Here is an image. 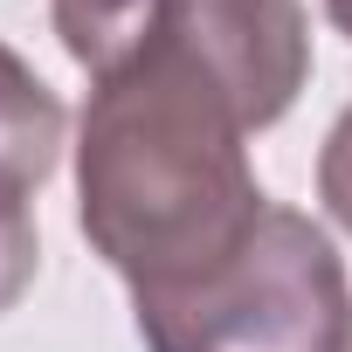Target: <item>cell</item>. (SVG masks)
Wrapping results in <instances>:
<instances>
[{"instance_id":"277c9868","label":"cell","mask_w":352,"mask_h":352,"mask_svg":"<svg viewBox=\"0 0 352 352\" xmlns=\"http://www.w3.org/2000/svg\"><path fill=\"white\" fill-rule=\"evenodd\" d=\"M63 97L0 42V214H28V201L63 159Z\"/></svg>"},{"instance_id":"6da1fadb","label":"cell","mask_w":352,"mask_h":352,"mask_svg":"<svg viewBox=\"0 0 352 352\" xmlns=\"http://www.w3.org/2000/svg\"><path fill=\"white\" fill-rule=\"evenodd\" d=\"M263 208L249 124L173 35L97 76L76 131V221L131 297L235 263Z\"/></svg>"},{"instance_id":"ba28073f","label":"cell","mask_w":352,"mask_h":352,"mask_svg":"<svg viewBox=\"0 0 352 352\" xmlns=\"http://www.w3.org/2000/svg\"><path fill=\"white\" fill-rule=\"evenodd\" d=\"M324 14H331L338 35H352V0H324Z\"/></svg>"},{"instance_id":"9c48e42d","label":"cell","mask_w":352,"mask_h":352,"mask_svg":"<svg viewBox=\"0 0 352 352\" xmlns=\"http://www.w3.org/2000/svg\"><path fill=\"white\" fill-rule=\"evenodd\" d=\"M345 352H352V324H345Z\"/></svg>"},{"instance_id":"3957f363","label":"cell","mask_w":352,"mask_h":352,"mask_svg":"<svg viewBox=\"0 0 352 352\" xmlns=\"http://www.w3.org/2000/svg\"><path fill=\"white\" fill-rule=\"evenodd\" d=\"M159 35H173L235 104L249 131L276 124L311 76L304 0H166Z\"/></svg>"},{"instance_id":"8992f818","label":"cell","mask_w":352,"mask_h":352,"mask_svg":"<svg viewBox=\"0 0 352 352\" xmlns=\"http://www.w3.org/2000/svg\"><path fill=\"white\" fill-rule=\"evenodd\" d=\"M318 201H324L331 221L352 235V104H345L338 124L324 131V152H318Z\"/></svg>"},{"instance_id":"5b68a950","label":"cell","mask_w":352,"mask_h":352,"mask_svg":"<svg viewBox=\"0 0 352 352\" xmlns=\"http://www.w3.org/2000/svg\"><path fill=\"white\" fill-rule=\"evenodd\" d=\"M49 8H56L63 49L90 69V83L131 63L166 21V0H49Z\"/></svg>"},{"instance_id":"52a82bcc","label":"cell","mask_w":352,"mask_h":352,"mask_svg":"<svg viewBox=\"0 0 352 352\" xmlns=\"http://www.w3.org/2000/svg\"><path fill=\"white\" fill-rule=\"evenodd\" d=\"M42 242H35V214H0V311H8L28 283H35Z\"/></svg>"},{"instance_id":"7a4b0ae2","label":"cell","mask_w":352,"mask_h":352,"mask_svg":"<svg viewBox=\"0 0 352 352\" xmlns=\"http://www.w3.org/2000/svg\"><path fill=\"white\" fill-rule=\"evenodd\" d=\"M131 318L145 352H345L352 290L331 235L270 201L235 263L187 290H138Z\"/></svg>"}]
</instances>
